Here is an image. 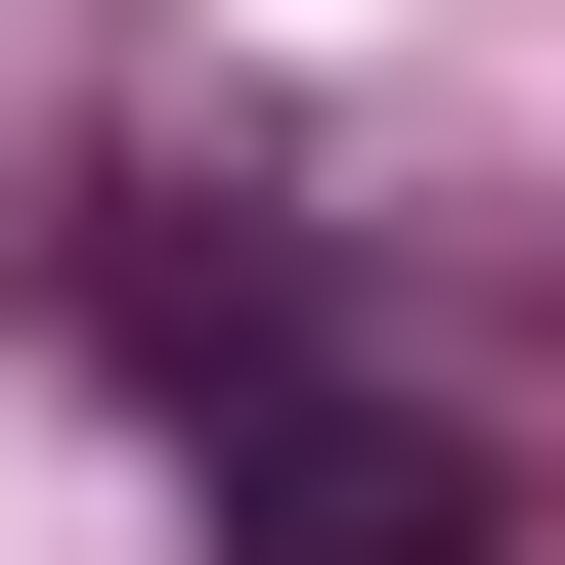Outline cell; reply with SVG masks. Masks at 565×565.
<instances>
[{
	"mask_svg": "<svg viewBox=\"0 0 565 565\" xmlns=\"http://www.w3.org/2000/svg\"><path fill=\"white\" fill-rule=\"evenodd\" d=\"M174 435H217V565H479V435L349 392L305 305H217V262H174Z\"/></svg>",
	"mask_w": 565,
	"mask_h": 565,
	"instance_id": "cell-1",
	"label": "cell"
}]
</instances>
